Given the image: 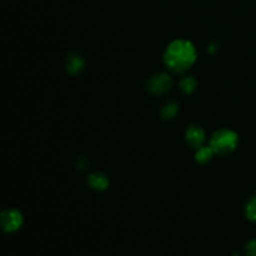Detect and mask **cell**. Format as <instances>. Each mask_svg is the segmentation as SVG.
I'll return each instance as SVG.
<instances>
[{
	"instance_id": "3957f363",
	"label": "cell",
	"mask_w": 256,
	"mask_h": 256,
	"mask_svg": "<svg viewBox=\"0 0 256 256\" xmlns=\"http://www.w3.org/2000/svg\"><path fill=\"white\" fill-rule=\"evenodd\" d=\"M22 215L16 209H8L0 214V228L5 232H14L22 228Z\"/></svg>"
},
{
	"instance_id": "9c48e42d",
	"label": "cell",
	"mask_w": 256,
	"mask_h": 256,
	"mask_svg": "<svg viewBox=\"0 0 256 256\" xmlns=\"http://www.w3.org/2000/svg\"><path fill=\"white\" fill-rule=\"evenodd\" d=\"M178 110H179L178 104H175V102H169L162 108V110H160V115H162V119L172 120L176 116Z\"/></svg>"
},
{
	"instance_id": "ba28073f",
	"label": "cell",
	"mask_w": 256,
	"mask_h": 256,
	"mask_svg": "<svg viewBox=\"0 0 256 256\" xmlns=\"http://www.w3.org/2000/svg\"><path fill=\"white\" fill-rule=\"evenodd\" d=\"M212 155H214V152L210 146H200L199 149H196V152H195V160L200 164H206L212 160Z\"/></svg>"
},
{
	"instance_id": "7a4b0ae2",
	"label": "cell",
	"mask_w": 256,
	"mask_h": 256,
	"mask_svg": "<svg viewBox=\"0 0 256 256\" xmlns=\"http://www.w3.org/2000/svg\"><path fill=\"white\" fill-rule=\"evenodd\" d=\"M239 142V136L235 132L230 129H220L212 134L209 146L214 154L226 155L234 152Z\"/></svg>"
},
{
	"instance_id": "5b68a950",
	"label": "cell",
	"mask_w": 256,
	"mask_h": 256,
	"mask_svg": "<svg viewBox=\"0 0 256 256\" xmlns=\"http://www.w3.org/2000/svg\"><path fill=\"white\" fill-rule=\"evenodd\" d=\"M185 138H186V142L189 146L199 149L205 142V132L199 125H190L185 132Z\"/></svg>"
},
{
	"instance_id": "8fae6325",
	"label": "cell",
	"mask_w": 256,
	"mask_h": 256,
	"mask_svg": "<svg viewBox=\"0 0 256 256\" xmlns=\"http://www.w3.org/2000/svg\"><path fill=\"white\" fill-rule=\"evenodd\" d=\"M246 218L250 220V222H256V196L252 198V199L248 202L246 204Z\"/></svg>"
},
{
	"instance_id": "30bf717a",
	"label": "cell",
	"mask_w": 256,
	"mask_h": 256,
	"mask_svg": "<svg viewBox=\"0 0 256 256\" xmlns=\"http://www.w3.org/2000/svg\"><path fill=\"white\" fill-rule=\"evenodd\" d=\"M180 88H182V90L184 92L190 94V92H194L195 88H196V80L192 76L182 78V79L180 80Z\"/></svg>"
},
{
	"instance_id": "52a82bcc",
	"label": "cell",
	"mask_w": 256,
	"mask_h": 256,
	"mask_svg": "<svg viewBox=\"0 0 256 256\" xmlns=\"http://www.w3.org/2000/svg\"><path fill=\"white\" fill-rule=\"evenodd\" d=\"M88 184H89L92 189L102 192V190H105L108 188L109 179H108L106 175L102 174V172H94V174H92L88 178Z\"/></svg>"
},
{
	"instance_id": "7c38bea8",
	"label": "cell",
	"mask_w": 256,
	"mask_h": 256,
	"mask_svg": "<svg viewBox=\"0 0 256 256\" xmlns=\"http://www.w3.org/2000/svg\"><path fill=\"white\" fill-rule=\"evenodd\" d=\"M245 252L248 256H256V240H250L245 246Z\"/></svg>"
},
{
	"instance_id": "6da1fadb",
	"label": "cell",
	"mask_w": 256,
	"mask_h": 256,
	"mask_svg": "<svg viewBox=\"0 0 256 256\" xmlns=\"http://www.w3.org/2000/svg\"><path fill=\"white\" fill-rule=\"evenodd\" d=\"M196 60V49L192 42L178 39L168 45L164 54V62L170 70L182 72L189 69Z\"/></svg>"
},
{
	"instance_id": "277c9868",
	"label": "cell",
	"mask_w": 256,
	"mask_h": 256,
	"mask_svg": "<svg viewBox=\"0 0 256 256\" xmlns=\"http://www.w3.org/2000/svg\"><path fill=\"white\" fill-rule=\"evenodd\" d=\"M172 86V80L165 72H159V74L152 75L148 82V89L152 94L162 95L169 92Z\"/></svg>"
},
{
	"instance_id": "8992f818",
	"label": "cell",
	"mask_w": 256,
	"mask_h": 256,
	"mask_svg": "<svg viewBox=\"0 0 256 256\" xmlns=\"http://www.w3.org/2000/svg\"><path fill=\"white\" fill-rule=\"evenodd\" d=\"M65 66H66L69 74L78 75L84 70L85 62L82 55H79L78 52H69L66 59H65Z\"/></svg>"
}]
</instances>
